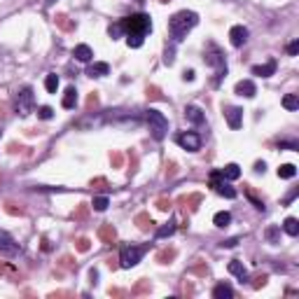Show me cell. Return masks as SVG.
Segmentation results:
<instances>
[{
	"label": "cell",
	"instance_id": "obj_1",
	"mask_svg": "<svg viewBox=\"0 0 299 299\" xmlns=\"http://www.w3.org/2000/svg\"><path fill=\"white\" fill-rule=\"evenodd\" d=\"M196 23H199V14H196V12H192V10L176 12V14L168 19V33H171L173 44L183 42V40L187 38V33L196 26Z\"/></svg>",
	"mask_w": 299,
	"mask_h": 299
},
{
	"label": "cell",
	"instance_id": "obj_2",
	"mask_svg": "<svg viewBox=\"0 0 299 299\" xmlns=\"http://www.w3.org/2000/svg\"><path fill=\"white\" fill-rule=\"evenodd\" d=\"M119 23H122L124 38L127 35H147L152 31V19H150V14H143V12L119 19Z\"/></svg>",
	"mask_w": 299,
	"mask_h": 299
},
{
	"label": "cell",
	"instance_id": "obj_3",
	"mask_svg": "<svg viewBox=\"0 0 299 299\" xmlns=\"http://www.w3.org/2000/svg\"><path fill=\"white\" fill-rule=\"evenodd\" d=\"M145 122H147V129H150V136L155 140H164L168 133V119L164 112L155 110V108H150L145 110Z\"/></svg>",
	"mask_w": 299,
	"mask_h": 299
},
{
	"label": "cell",
	"instance_id": "obj_4",
	"mask_svg": "<svg viewBox=\"0 0 299 299\" xmlns=\"http://www.w3.org/2000/svg\"><path fill=\"white\" fill-rule=\"evenodd\" d=\"M204 61L211 68H215V80H213V84L217 87V84L222 82V78H227V61H225V54H222L220 47L208 44V49H206V54H204Z\"/></svg>",
	"mask_w": 299,
	"mask_h": 299
},
{
	"label": "cell",
	"instance_id": "obj_5",
	"mask_svg": "<svg viewBox=\"0 0 299 299\" xmlns=\"http://www.w3.org/2000/svg\"><path fill=\"white\" fill-rule=\"evenodd\" d=\"M35 108V94L31 87H23L14 94V112L21 117H28Z\"/></svg>",
	"mask_w": 299,
	"mask_h": 299
},
{
	"label": "cell",
	"instance_id": "obj_6",
	"mask_svg": "<svg viewBox=\"0 0 299 299\" xmlns=\"http://www.w3.org/2000/svg\"><path fill=\"white\" fill-rule=\"evenodd\" d=\"M150 250V245H122V250H119V264L124 266V269H131V266H136L140 260H143V255Z\"/></svg>",
	"mask_w": 299,
	"mask_h": 299
},
{
	"label": "cell",
	"instance_id": "obj_7",
	"mask_svg": "<svg viewBox=\"0 0 299 299\" xmlns=\"http://www.w3.org/2000/svg\"><path fill=\"white\" fill-rule=\"evenodd\" d=\"M211 187L215 189L220 196H225V199H236V189L229 185V180L222 176V171H213L211 173Z\"/></svg>",
	"mask_w": 299,
	"mask_h": 299
},
{
	"label": "cell",
	"instance_id": "obj_8",
	"mask_svg": "<svg viewBox=\"0 0 299 299\" xmlns=\"http://www.w3.org/2000/svg\"><path fill=\"white\" fill-rule=\"evenodd\" d=\"M176 143L180 145L183 150H187V152H196V150H201L204 138H201L196 131H180L176 136Z\"/></svg>",
	"mask_w": 299,
	"mask_h": 299
},
{
	"label": "cell",
	"instance_id": "obj_9",
	"mask_svg": "<svg viewBox=\"0 0 299 299\" xmlns=\"http://www.w3.org/2000/svg\"><path fill=\"white\" fill-rule=\"evenodd\" d=\"M0 255H7V257L19 255V243L7 232H3V229H0Z\"/></svg>",
	"mask_w": 299,
	"mask_h": 299
},
{
	"label": "cell",
	"instance_id": "obj_10",
	"mask_svg": "<svg viewBox=\"0 0 299 299\" xmlns=\"http://www.w3.org/2000/svg\"><path fill=\"white\" fill-rule=\"evenodd\" d=\"M225 117H227L229 129H241L243 127V110L236 106H227L225 108Z\"/></svg>",
	"mask_w": 299,
	"mask_h": 299
},
{
	"label": "cell",
	"instance_id": "obj_11",
	"mask_svg": "<svg viewBox=\"0 0 299 299\" xmlns=\"http://www.w3.org/2000/svg\"><path fill=\"white\" fill-rule=\"evenodd\" d=\"M245 40H248V28L245 26H232L229 28V42L234 47H243Z\"/></svg>",
	"mask_w": 299,
	"mask_h": 299
},
{
	"label": "cell",
	"instance_id": "obj_12",
	"mask_svg": "<svg viewBox=\"0 0 299 299\" xmlns=\"http://www.w3.org/2000/svg\"><path fill=\"white\" fill-rule=\"evenodd\" d=\"M185 117H187V122H192L194 127H204L206 124V115L199 106H187L185 108Z\"/></svg>",
	"mask_w": 299,
	"mask_h": 299
},
{
	"label": "cell",
	"instance_id": "obj_13",
	"mask_svg": "<svg viewBox=\"0 0 299 299\" xmlns=\"http://www.w3.org/2000/svg\"><path fill=\"white\" fill-rule=\"evenodd\" d=\"M234 91H236L238 96H245V98H253V96L257 94V87H255V82H253V80H241V82H236Z\"/></svg>",
	"mask_w": 299,
	"mask_h": 299
},
{
	"label": "cell",
	"instance_id": "obj_14",
	"mask_svg": "<svg viewBox=\"0 0 299 299\" xmlns=\"http://www.w3.org/2000/svg\"><path fill=\"white\" fill-rule=\"evenodd\" d=\"M227 269H229V273H232V276H236L241 283L248 281V269L243 266V262H241V260H232L227 264Z\"/></svg>",
	"mask_w": 299,
	"mask_h": 299
},
{
	"label": "cell",
	"instance_id": "obj_15",
	"mask_svg": "<svg viewBox=\"0 0 299 299\" xmlns=\"http://www.w3.org/2000/svg\"><path fill=\"white\" fill-rule=\"evenodd\" d=\"M87 75L89 78H106V75H110V66L106 61H96L87 68Z\"/></svg>",
	"mask_w": 299,
	"mask_h": 299
},
{
	"label": "cell",
	"instance_id": "obj_16",
	"mask_svg": "<svg viewBox=\"0 0 299 299\" xmlns=\"http://www.w3.org/2000/svg\"><path fill=\"white\" fill-rule=\"evenodd\" d=\"M72 56H75L78 61H82V63H89L91 59H94V52H91L89 44H78V47L72 49Z\"/></svg>",
	"mask_w": 299,
	"mask_h": 299
},
{
	"label": "cell",
	"instance_id": "obj_17",
	"mask_svg": "<svg viewBox=\"0 0 299 299\" xmlns=\"http://www.w3.org/2000/svg\"><path fill=\"white\" fill-rule=\"evenodd\" d=\"M213 297L215 299H232L234 297V288L227 285V283H217L215 288H213Z\"/></svg>",
	"mask_w": 299,
	"mask_h": 299
},
{
	"label": "cell",
	"instance_id": "obj_18",
	"mask_svg": "<svg viewBox=\"0 0 299 299\" xmlns=\"http://www.w3.org/2000/svg\"><path fill=\"white\" fill-rule=\"evenodd\" d=\"M273 72H276V61H269L264 66H253V75H257V78H271Z\"/></svg>",
	"mask_w": 299,
	"mask_h": 299
},
{
	"label": "cell",
	"instance_id": "obj_19",
	"mask_svg": "<svg viewBox=\"0 0 299 299\" xmlns=\"http://www.w3.org/2000/svg\"><path fill=\"white\" fill-rule=\"evenodd\" d=\"M75 103H78V91H75V87H68L66 94H63L61 106L66 108V110H72V108H75Z\"/></svg>",
	"mask_w": 299,
	"mask_h": 299
},
{
	"label": "cell",
	"instance_id": "obj_20",
	"mask_svg": "<svg viewBox=\"0 0 299 299\" xmlns=\"http://www.w3.org/2000/svg\"><path fill=\"white\" fill-rule=\"evenodd\" d=\"M229 222H232V213H227V211H220V213H215V215H213V225H215V227H220V229L229 227Z\"/></svg>",
	"mask_w": 299,
	"mask_h": 299
},
{
	"label": "cell",
	"instance_id": "obj_21",
	"mask_svg": "<svg viewBox=\"0 0 299 299\" xmlns=\"http://www.w3.org/2000/svg\"><path fill=\"white\" fill-rule=\"evenodd\" d=\"M283 232L288 234V236H297L299 234V220L297 217H288V220L283 222Z\"/></svg>",
	"mask_w": 299,
	"mask_h": 299
},
{
	"label": "cell",
	"instance_id": "obj_22",
	"mask_svg": "<svg viewBox=\"0 0 299 299\" xmlns=\"http://www.w3.org/2000/svg\"><path fill=\"white\" fill-rule=\"evenodd\" d=\"M222 176L227 178V180H238L241 178V166L238 164H227V166L222 168Z\"/></svg>",
	"mask_w": 299,
	"mask_h": 299
},
{
	"label": "cell",
	"instance_id": "obj_23",
	"mask_svg": "<svg viewBox=\"0 0 299 299\" xmlns=\"http://www.w3.org/2000/svg\"><path fill=\"white\" fill-rule=\"evenodd\" d=\"M294 176H297V166L294 164H283L278 168V178H283V180H292Z\"/></svg>",
	"mask_w": 299,
	"mask_h": 299
},
{
	"label": "cell",
	"instance_id": "obj_24",
	"mask_svg": "<svg viewBox=\"0 0 299 299\" xmlns=\"http://www.w3.org/2000/svg\"><path fill=\"white\" fill-rule=\"evenodd\" d=\"M44 89H47L49 94H56V89H59V75H56V72H49V75L44 78Z\"/></svg>",
	"mask_w": 299,
	"mask_h": 299
},
{
	"label": "cell",
	"instance_id": "obj_25",
	"mask_svg": "<svg viewBox=\"0 0 299 299\" xmlns=\"http://www.w3.org/2000/svg\"><path fill=\"white\" fill-rule=\"evenodd\" d=\"M176 234V222H168V225H164L161 229H157V238H166V236H173Z\"/></svg>",
	"mask_w": 299,
	"mask_h": 299
},
{
	"label": "cell",
	"instance_id": "obj_26",
	"mask_svg": "<svg viewBox=\"0 0 299 299\" xmlns=\"http://www.w3.org/2000/svg\"><path fill=\"white\" fill-rule=\"evenodd\" d=\"M283 108H285V110H297V108H299L297 94H288V96H285V98H283Z\"/></svg>",
	"mask_w": 299,
	"mask_h": 299
},
{
	"label": "cell",
	"instance_id": "obj_27",
	"mask_svg": "<svg viewBox=\"0 0 299 299\" xmlns=\"http://www.w3.org/2000/svg\"><path fill=\"white\" fill-rule=\"evenodd\" d=\"M145 42V35H127V44L131 49H140Z\"/></svg>",
	"mask_w": 299,
	"mask_h": 299
},
{
	"label": "cell",
	"instance_id": "obj_28",
	"mask_svg": "<svg viewBox=\"0 0 299 299\" xmlns=\"http://www.w3.org/2000/svg\"><path fill=\"white\" fill-rule=\"evenodd\" d=\"M108 35H110L112 40H119L124 35V31H122V23L117 21V23H110V28H108Z\"/></svg>",
	"mask_w": 299,
	"mask_h": 299
},
{
	"label": "cell",
	"instance_id": "obj_29",
	"mask_svg": "<svg viewBox=\"0 0 299 299\" xmlns=\"http://www.w3.org/2000/svg\"><path fill=\"white\" fill-rule=\"evenodd\" d=\"M110 206V201H108V196H96L94 199V211H98V213H103Z\"/></svg>",
	"mask_w": 299,
	"mask_h": 299
},
{
	"label": "cell",
	"instance_id": "obj_30",
	"mask_svg": "<svg viewBox=\"0 0 299 299\" xmlns=\"http://www.w3.org/2000/svg\"><path fill=\"white\" fill-rule=\"evenodd\" d=\"M173 61H176V49H173V44H171V47H166V52H164V63H166V66H173Z\"/></svg>",
	"mask_w": 299,
	"mask_h": 299
},
{
	"label": "cell",
	"instance_id": "obj_31",
	"mask_svg": "<svg viewBox=\"0 0 299 299\" xmlns=\"http://www.w3.org/2000/svg\"><path fill=\"white\" fill-rule=\"evenodd\" d=\"M38 117H40V119H52V117H54V110H52L49 106H42L38 110Z\"/></svg>",
	"mask_w": 299,
	"mask_h": 299
},
{
	"label": "cell",
	"instance_id": "obj_32",
	"mask_svg": "<svg viewBox=\"0 0 299 299\" xmlns=\"http://www.w3.org/2000/svg\"><path fill=\"white\" fill-rule=\"evenodd\" d=\"M288 54L290 56H297L299 54V40H292V42L288 44Z\"/></svg>",
	"mask_w": 299,
	"mask_h": 299
},
{
	"label": "cell",
	"instance_id": "obj_33",
	"mask_svg": "<svg viewBox=\"0 0 299 299\" xmlns=\"http://www.w3.org/2000/svg\"><path fill=\"white\" fill-rule=\"evenodd\" d=\"M278 147H281V150H299V145L294 143V140H283Z\"/></svg>",
	"mask_w": 299,
	"mask_h": 299
},
{
	"label": "cell",
	"instance_id": "obj_34",
	"mask_svg": "<svg viewBox=\"0 0 299 299\" xmlns=\"http://www.w3.org/2000/svg\"><path fill=\"white\" fill-rule=\"evenodd\" d=\"M276 236H278V227H269V229H266V238H269L271 243H276Z\"/></svg>",
	"mask_w": 299,
	"mask_h": 299
},
{
	"label": "cell",
	"instance_id": "obj_35",
	"mask_svg": "<svg viewBox=\"0 0 299 299\" xmlns=\"http://www.w3.org/2000/svg\"><path fill=\"white\" fill-rule=\"evenodd\" d=\"M222 248H236V245H238V238L236 236H234V238H227V241H222Z\"/></svg>",
	"mask_w": 299,
	"mask_h": 299
},
{
	"label": "cell",
	"instance_id": "obj_36",
	"mask_svg": "<svg viewBox=\"0 0 299 299\" xmlns=\"http://www.w3.org/2000/svg\"><path fill=\"white\" fill-rule=\"evenodd\" d=\"M183 80H185V82H192V80H194V70H185L183 72Z\"/></svg>",
	"mask_w": 299,
	"mask_h": 299
},
{
	"label": "cell",
	"instance_id": "obj_37",
	"mask_svg": "<svg viewBox=\"0 0 299 299\" xmlns=\"http://www.w3.org/2000/svg\"><path fill=\"white\" fill-rule=\"evenodd\" d=\"M255 171L257 173H264L266 171V164H264V161H257V164H255Z\"/></svg>",
	"mask_w": 299,
	"mask_h": 299
},
{
	"label": "cell",
	"instance_id": "obj_38",
	"mask_svg": "<svg viewBox=\"0 0 299 299\" xmlns=\"http://www.w3.org/2000/svg\"><path fill=\"white\" fill-rule=\"evenodd\" d=\"M54 3H56V0H47V5H54Z\"/></svg>",
	"mask_w": 299,
	"mask_h": 299
}]
</instances>
